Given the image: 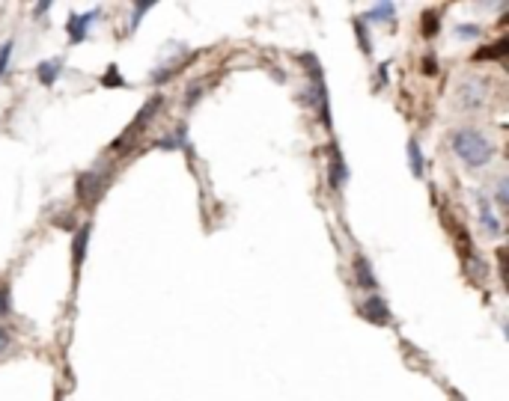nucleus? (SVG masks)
Wrapping results in <instances>:
<instances>
[{"label": "nucleus", "mask_w": 509, "mask_h": 401, "mask_svg": "<svg viewBox=\"0 0 509 401\" xmlns=\"http://www.w3.org/2000/svg\"><path fill=\"white\" fill-rule=\"evenodd\" d=\"M355 276H358V285H363V288H375V285H379L370 262L363 259V255H355Z\"/></svg>", "instance_id": "obj_8"}, {"label": "nucleus", "mask_w": 509, "mask_h": 401, "mask_svg": "<svg viewBox=\"0 0 509 401\" xmlns=\"http://www.w3.org/2000/svg\"><path fill=\"white\" fill-rule=\"evenodd\" d=\"M506 51H509V42L501 39V42H494V48H483V51H477V60H497V57H503Z\"/></svg>", "instance_id": "obj_13"}, {"label": "nucleus", "mask_w": 509, "mask_h": 401, "mask_svg": "<svg viewBox=\"0 0 509 401\" xmlns=\"http://www.w3.org/2000/svg\"><path fill=\"white\" fill-rule=\"evenodd\" d=\"M360 315L367 321H372V324H390V306H387L381 297H367V300H363Z\"/></svg>", "instance_id": "obj_3"}, {"label": "nucleus", "mask_w": 509, "mask_h": 401, "mask_svg": "<svg viewBox=\"0 0 509 401\" xmlns=\"http://www.w3.org/2000/svg\"><path fill=\"white\" fill-rule=\"evenodd\" d=\"M86 241H90V226H84L81 232H77V238H75V247H72L75 265H81V262H84V255H86Z\"/></svg>", "instance_id": "obj_11"}, {"label": "nucleus", "mask_w": 509, "mask_h": 401, "mask_svg": "<svg viewBox=\"0 0 509 401\" xmlns=\"http://www.w3.org/2000/svg\"><path fill=\"white\" fill-rule=\"evenodd\" d=\"M98 191H102V175L98 173L77 175V199H81V203H93L98 196Z\"/></svg>", "instance_id": "obj_4"}, {"label": "nucleus", "mask_w": 509, "mask_h": 401, "mask_svg": "<svg viewBox=\"0 0 509 401\" xmlns=\"http://www.w3.org/2000/svg\"><path fill=\"white\" fill-rule=\"evenodd\" d=\"M453 152L468 166H485L492 161V143L480 131H471V128L453 134Z\"/></svg>", "instance_id": "obj_1"}, {"label": "nucleus", "mask_w": 509, "mask_h": 401, "mask_svg": "<svg viewBox=\"0 0 509 401\" xmlns=\"http://www.w3.org/2000/svg\"><path fill=\"white\" fill-rule=\"evenodd\" d=\"M9 57H13V42H6L3 48H0V77L6 74V65H9Z\"/></svg>", "instance_id": "obj_17"}, {"label": "nucleus", "mask_w": 509, "mask_h": 401, "mask_svg": "<svg viewBox=\"0 0 509 401\" xmlns=\"http://www.w3.org/2000/svg\"><path fill=\"white\" fill-rule=\"evenodd\" d=\"M506 187H509V184H506V182H501V191H497V203H501V205H506V203H509V196H506Z\"/></svg>", "instance_id": "obj_24"}, {"label": "nucleus", "mask_w": 509, "mask_h": 401, "mask_svg": "<svg viewBox=\"0 0 509 401\" xmlns=\"http://www.w3.org/2000/svg\"><path fill=\"white\" fill-rule=\"evenodd\" d=\"M48 9H51L48 3H39V6H36V15H45V13H48Z\"/></svg>", "instance_id": "obj_25"}, {"label": "nucleus", "mask_w": 509, "mask_h": 401, "mask_svg": "<svg viewBox=\"0 0 509 401\" xmlns=\"http://www.w3.org/2000/svg\"><path fill=\"white\" fill-rule=\"evenodd\" d=\"M9 348V330L6 327H0V354H3Z\"/></svg>", "instance_id": "obj_22"}, {"label": "nucleus", "mask_w": 509, "mask_h": 401, "mask_svg": "<svg viewBox=\"0 0 509 401\" xmlns=\"http://www.w3.org/2000/svg\"><path fill=\"white\" fill-rule=\"evenodd\" d=\"M483 89H485V84L480 81V77H471V81H464L462 89H459V93H462V104L464 107H480L483 98H485Z\"/></svg>", "instance_id": "obj_5"}, {"label": "nucleus", "mask_w": 509, "mask_h": 401, "mask_svg": "<svg viewBox=\"0 0 509 401\" xmlns=\"http://www.w3.org/2000/svg\"><path fill=\"white\" fill-rule=\"evenodd\" d=\"M480 33H483L480 27H471V24H459L456 27V36H462V39H477Z\"/></svg>", "instance_id": "obj_18"}, {"label": "nucleus", "mask_w": 509, "mask_h": 401, "mask_svg": "<svg viewBox=\"0 0 509 401\" xmlns=\"http://www.w3.org/2000/svg\"><path fill=\"white\" fill-rule=\"evenodd\" d=\"M423 72H426V74H435V72H438V65H435V60H432V57H426V60H423Z\"/></svg>", "instance_id": "obj_23"}, {"label": "nucleus", "mask_w": 509, "mask_h": 401, "mask_svg": "<svg viewBox=\"0 0 509 401\" xmlns=\"http://www.w3.org/2000/svg\"><path fill=\"white\" fill-rule=\"evenodd\" d=\"M36 74H39V81H42V84L51 86V84L60 77V60H48V63H42Z\"/></svg>", "instance_id": "obj_9"}, {"label": "nucleus", "mask_w": 509, "mask_h": 401, "mask_svg": "<svg viewBox=\"0 0 509 401\" xmlns=\"http://www.w3.org/2000/svg\"><path fill=\"white\" fill-rule=\"evenodd\" d=\"M435 33H438V15H435V13H426V15H423V36L432 39Z\"/></svg>", "instance_id": "obj_16"}, {"label": "nucleus", "mask_w": 509, "mask_h": 401, "mask_svg": "<svg viewBox=\"0 0 509 401\" xmlns=\"http://www.w3.org/2000/svg\"><path fill=\"white\" fill-rule=\"evenodd\" d=\"M355 30H358V42H360V51H363V54H370V51H372V45H370V33L363 30V21H360V18H355Z\"/></svg>", "instance_id": "obj_15"}, {"label": "nucleus", "mask_w": 509, "mask_h": 401, "mask_svg": "<svg viewBox=\"0 0 509 401\" xmlns=\"http://www.w3.org/2000/svg\"><path fill=\"white\" fill-rule=\"evenodd\" d=\"M342 182H346V164H342V155L337 149V143H331V187L340 191Z\"/></svg>", "instance_id": "obj_6"}, {"label": "nucleus", "mask_w": 509, "mask_h": 401, "mask_svg": "<svg viewBox=\"0 0 509 401\" xmlns=\"http://www.w3.org/2000/svg\"><path fill=\"white\" fill-rule=\"evenodd\" d=\"M93 18H96V13H90V15H72V18H69V39H72L75 45L86 39V30H90Z\"/></svg>", "instance_id": "obj_7"}, {"label": "nucleus", "mask_w": 509, "mask_h": 401, "mask_svg": "<svg viewBox=\"0 0 509 401\" xmlns=\"http://www.w3.org/2000/svg\"><path fill=\"white\" fill-rule=\"evenodd\" d=\"M393 13H396L393 3H379V6L370 9V18H372V21H381V24H384V21L393 18Z\"/></svg>", "instance_id": "obj_14"}, {"label": "nucleus", "mask_w": 509, "mask_h": 401, "mask_svg": "<svg viewBox=\"0 0 509 401\" xmlns=\"http://www.w3.org/2000/svg\"><path fill=\"white\" fill-rule=\"evenodd\" d=\"M146 9H152V3H137L135 6V21H131V30L140 24V18H143V13H146Z\"/></svg>", "instance_id": "obj_21"}, {"label": "nucleus", "mask_w": 509, "mask_h": 401, "mask_svg": "<svg viewBox=\"0 0 509 401\" xmlns=\"http://www.w3.org/2000/svg\"><path fill=\"white\" fill-rule=\"evenodd\" d=\"M9 304H13V297H9V285H0V315H6V312L13 309Z\"/></svg>", "instance_id": "obj_19"}, {"label": "nucleus", "mask_w": 509, "mask_h": 401, "mask_svg": "<svg viewBox=\"0 0 509 401\" xmlns=\"http://www.w3.org/2000/svg\"><path fill=\"white\" fill-rule=\"evenodd\" d=\"M158 104H161V98H155V102H149L146 107L140 110V116L135 119V125H131V128H128V131L123 134V137L116 140V149H123V146H131V143H135V137H137V134L143 131V125H146V122H149V116H155V110H158Z\"/></svg>", "instance_id": "obj_2"}, {"label": "nucleus", "mask_w": 509, "mask_h": 401, "mask_svg": "<svg viewBox=\"0 0 509 401\" xmlns=\"http://www.w3.org/2000/svg\"><path fill=\"white\" fill-rule=\"evenodd\" d=\"M102 84H105V86H119V84H123V77H119L116 65H110V69H107V74L102 77Z\"/></svg>", "instance_id": "obj_20"}, {"label": "nucleus", "mask_w": 509, "mask_h": 401, "mask_svg": "<svg viewBox=\"0 0 509 401\" xmlns=\"http://www.w3.org/2000/svg\"><path fill=\"white\" fill-rule=\"evenodd\" d=\"M408 161H411V173L423 175V152H420L417 140H408Z\"/></svg>", "instance_id": "obj_10"}, {"label": "nucleus", "mask_w": 509, "mask_h": 401, "mask_svg": "<svg viewBox=\"0 0 509 401\" xmlns=\"http://www.w3.org/2000/svg\"><path fill=\"white\" fill-rule=\"evenodd\" d=\"M480 220H483V226H489V232L492 235H497L501 232V223H497V217L492 214V208H489V203L480 196Z\"/></svg>", "instance_id": "obj_12"}]
</instances>
